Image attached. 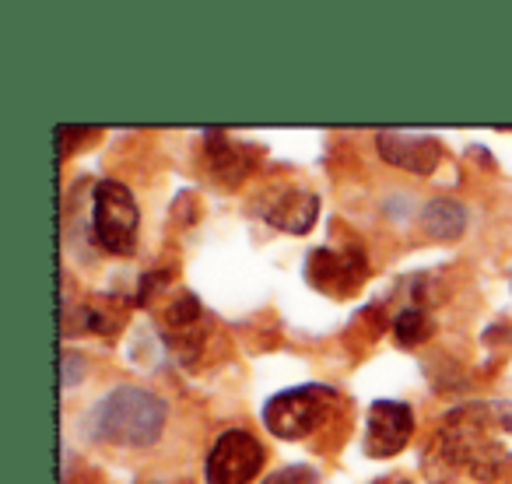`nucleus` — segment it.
Wrapping results in <instances>:
<instances>
[{"label":"nucleus","mask_w":512,"mask_h":484,"mask_svg":"<svg viewBox=\"0 0 512 484\" xmlns=\"http://www.w3.org/2000/svg\"><path fill=\"white\" fill-rule=\"evenodd\" d=\"M488 425L509 428L512 432V407L509 404H470L446 418L432 453L449 467H467L477 481H495L498 467L505 463V453L484 435Z\"/></svg>","instance_id":"f257e3e1"},{"label":"nucleus","mask_w":512,"mask_h":484,"mask_svg":"<svg viewBox=\"0 0 512 484\" xmlns=\"http://www.w3.org/2000/svg\"><path fill=\"white\" fill-rule=\"evenodd\" d=\"M165 400L141 386H116L85 414V432L95 442L123 449H148L162 439Z\"/></svg>","instance_id":"f03ea898"},{"label":"nucleus","mask_w":512,"mask_h":484,"mask_svg":"<svg viewBox=\"0 0 512 484\" xmlns=\"http://www.w3.org/2000/svg\"><path fill=\"white\" fill-rule=\"evenodd\" d=\"M334 407H337V390L320 383H306V386H295V390H281L278 397L267 400L264 425L278 439L299 442L306 435H313L316 428L327 425Z\"/></svg>","instance_id":"7ed1b4c3"},{"label":"nucleus","mask_w":512,"mask_h":484,"mask_svg":"<svg viewBox=\"0 0 512 484\" xmlns=\"http://www.w3.org/2000/svg\"><path fill=\"white\" fill-rule=\"evenodd\" d=\"M137 228H141V211H137L134 193L116 179L95 183L92 232L102 250L113 257H130L137 250Z\"/></svg>","instance_id":"20e7f679"},{"label":"nucleus","mask_w":512,"mask_h":484,"mask_svg":"<svg viewBox=\"0 0 512 484\" xmlns=\"http://www.w3.org/2000/svg\"><path fill=\"white\" fill-rule=\"evenodd\" d=\"M264 446L260 439H253L242 428L218 435V442L207 453V467H204V481L207 484H249L260 470H264Z\"/></svg>","instance_id":"39448f33"},{"label":"nucleus","mask_w":512,"mask_h":484,"mask_svg":"<svg viewBox=\"0 0 512 484\" xmlns=\"http://www.w3.org/2000/svg\"><path fill=\"white\" fill-rule=\"evenodd\" d=\"M414 432V411L400 400H376L369 407V421H365V453L386 460V456H397L400 449L411 442Z\"/></svg>","instance_id":"423d86ee"},{"label":"nucleus","mask_w":512,"mask_h":484,"mask_svg":"<svg viewBox=\"0 0 512 484\" xmlns=\"http://www.w3.org/2000/svg\"><path fill=\"white\" fill-rule=\"evenodd\" d=\"M306 278L309 285L327 295H351L369 278V260H365L362 250H316L306 260Z\"/></svg>","instance_id":"0eeeda50"},{"label":"nucleus","mask_w":512,"mask_h":484,"mask_svg":"<svg viewBox=\"0 0 512 484\" xmlns=\"http://www.w3.org/2000/svg\"><path fill=\"white\" fill-rule=\"evenodd\" d=\"M376 148L386 165L411 172V176L435 172L442 158V144L432 134H411V130H383L376 134Z\"/></svg>","instance_id":"6e6552de"},{"label":"nucleus","mask_w":512,"mask_h":484,"mask_svg":"<svg viewBox=\"0 0 512 484\" xmlns=\"http://www.w3.org/2000/svg\"><path fill=\"white\" fill-rule=\"evenodd\" d=\"M204 151L218 183L239 186L242 179L253 172L256 148H249V144H242V141H232V137L221 134V130H204Z\"/></svg>","instance_id":"1a4fd4ad"},{"label":"nucleus","mask_w":512,"mask_h":484,"mask_svg":"<svg viewBox=\"0 0 512 484\" xmlns=\"http://www.w3.org/2000/svg\"><path fill=\"white\" fill-rule=\"evenodd\" d=\"M264 221L271 228H281V232H292V235H302L316 225V214H320V200L316 193L309 190H281L274 200H267L260 207Z\"/></svg>","instance_id":"9d476101"},{"label":"nucleus","mask_w":512,"mask_h":484,"mask_svg":"<svg viewBox=\"0 0 512 484\" xmlns=\"http://www.w3.org/2000/svg\"><path fill=\"white\" fill-rule=\"evenodd\" d=\"M418 221H421V228H425L428 239L456 242L463 232H467V207L453 197H435L421 207Z\"/></svg>","instance_id":"9b49d317"},{"label":"nucleus","mask_w":512,"mask_h":484,"mask_svg":"<svg viewBox=\"0 0 512 484\" xmlns=\"http://www.w3.org/2000/svg\"><path fill=\"white\" fill-rule=\"evenodd\" d=\"M435 330V323H432V316L425 313V309H400L397 313V320H393V334H397V341L400 344H421L428 334Z\"/></svg>","instance_id":"f8f14e48"},{"label":"nucleus","mask_w":512,"mask_h":484,"mask_svg":"<svg viewBox=\"0 0 512 484\" xmlns=\"http://www.w3.org/2000/svg\"><path fill=\"white\" fill-rule=\"evenodd\" d=\"M204 316V306H200L197 295H183V299L176 302V306H169V313H165V320H169V327L183 330V327H193V323Z\"/></svg>","instance_id":"ddd939ff"},{"label":"nucleus","mask_w":512,"mask_h":484,"mask_svg":"<svg viewBox=\"0 0 512 484\" xmlns=\"http://www.w3.org/2000/svg\"><path fill=\"white\" fill-rule=\"evenodd\" d=\"M60 365H64V372H60V383H64V390H71L74 383H81V379H85V355H78V351L67 348L64 355H60Z\"/></svg>","instance_id":"4468645a"},{"label":"nucleus","mask_w":512,"mask_h":484,"mask_svg":"<svg viewBox=\"0 0 512 484\" xmlns=\"http://www.w3.org/2000/svg\"><path fill=\"white\" fill-rule=\"evenodd\" d=\"M316 481V470H309V467H285V470H278V474H271L267 481H260V484H313Z\"/></svg>","instance_id":"2eb2a0df"},{"label":"nucleus","mask_w":512,"mask_h":484,"mask_svg":"<svg viewBox=\"0 0 512 484\" xmlns=\"http://www.w3.org/2000/svg\"><path fill=\"white\" fill-rule=\"evenodd\" d=\"M379 484H407V481H400V477H397V481H393V477H383Z\"/></svg>","instance_id":"dca6fc26"}]
</instances>
